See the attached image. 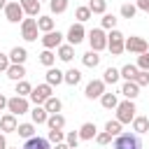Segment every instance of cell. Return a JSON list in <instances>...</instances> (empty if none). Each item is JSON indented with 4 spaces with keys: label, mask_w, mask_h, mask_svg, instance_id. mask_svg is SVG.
<instances>
[{
    "label": "cell",
    "mask_w": 149,
    "mask_h": 149,
    "mask_svg": "<svg viewBox=\"0 0 149 149\" xmlns=\"http://www.w3.org/2000/svg\"><path fill=\"white\" fill-rule=\"evenodd\" d=\"M23 149H51V142H49L47 137H40V135H33V137H28V140H26V144H23Z\"/></svg>",
    "instance_id": "obj_13"
},
{
    "label": "cell",
    "mask_w": 149,
    "mask_h": 149,
    "mask_svg": "<svg viewBox=\"0 0 149 149\" xmlns=\"http://www.w3.org/2000/svg\"><path fill=\"white\" fill-rule=\"evenodd\" d=\"M86 37V30H84V23H72L70 26V30H68V44H72V47H77L81 40Z\"/></svg>",
    "instance_id": "obj_11"
},
{
    "label": "cell",
    "mask_w": 149,
    "mask_h": 149,
    "mask_svg": "<svg viewBox=\"0 0 149 149\" xmlns=\"http://www.w3.org/2000/svg\"><path fill=\"white\" fill-rule=\"evenodd\" d=\"M56 149H70V147H68L65 142H61V144H56Z\"/></svg>",
    "instance_id": "obj_50"
},
{
    "label": "cell",
    "mask_w": 149,
    "mask_h": 149,
    "mask_svg": "<svg viewBox=\"0 0 149 149\" xmlns=\"http://www.w3.org/2000/svg\"><path fill=\"white\" fill-rule=\"evenodd\" d=\"M81 63H84L86 68H98V65H100V54H95V51H86V54L81 56Z\"/></svg>",
    "instance_id": "obj_26"
},
{
    "label": "cell",
    "mask_w": 149,
    "mask_h": 149,
    "mask_svg": "<svg viewBox=\"0 0 149 149\" xmlns=\"http://www.w3.org/2000/svg\"><path fill=\"white\" fill-rule=\"evenodd\" d=\"M95 142H98V144H109V142H112V135H109V133H98V135H95Z\"/></svg>",
    "instance_id": "obj_45"
},
{
    "label": "cell",
    "mask_w": 149,
    "mask_h": 149,
    "mask_svg": "<svg viewBox=\"0 0 149 149\" xmlns=\"http://www.w3.org/2000/svg\"><path fill=\"white\" fill-rule=\"evenodd\" d=\"M9 65H12V63H9V56L0 51V72H7V68H9Z\"/></svg>",
    "instance_id": "obj_46"
},
{
    "label": "cell",
    "mask_w": 149,
    "mask_h": 149,
    "mask_svg": "<svg viewBox=\"0 0 149 149\" xmlns=\"http://www.w3.org/2000/svg\"><path fill=\"white\" fill-rule=\"evenodd\" d=\"M68 2H70V0H49L51 14H63V12L68 9Z\"/></svg>",
    "instance_id": "obj_37"
},
{
    "label": "cell",
    "mask_w": 149,
    "mask_h": 149,
    "mask_svg": "<svg viewBox=\"0 0 149 149\" xmlns=\"http://www.w3.org/2000/svg\"><path fill=\"white\" fill-rule=\"evenodd\" d=\"M88 44H91V51H95V54H100L102 49H107V35H105V30L102 28H93L88 35Z\"/></svg>",
    "instance_id": "obj_3"
},
{
    "label": "cell",
    "mask_w": 149,
    "mask_h": 149,
    "mask_svg": "<svg viewBox=\"0 0 149 149\" xmlns=\"http://www.w3.org/2000/svg\"><path fill=\"white\" fill-rule=\"evenodd\" d=\"M100 23H102V30H114V26H116V16H114V14H107V12H105V14H102V21H100Z\"/></svg>",
    "instance_id": "obj_40"
},
{
    "label": "cell",
    "mask_w": 149,
    "mask_h": 149,
    "mask_svg": "<svg viewBox=\"0 0 149 149\" xmlns=\"http://www.w3.org/2000/svg\"><path fill=\"white\" fill-rule=\"evenodd\" d=\"M105 93V81L102 79H91L88 84H86V88H84V95L88 98V100H95V98H100Z\"/></svg>",
    "instance_id": "obj_9"
},
{
    "label": "cell",
    "mask_w": 149,
    "mask_h": 149,
    "mask_svg": "<svg viewBox=\"0 0 149 149\" xmlns=\"http://www.w3.org/2000/svg\"><path fill=\"white\" fill-rule=\"evenodd\" d=\"M123 51H130V54H144V51H149V44H147V40L144 37H137V35H130V37H126V42H123Z\"/></svg>",
    "instance_id": "obj_6"
},
{
    "label": "cell",
    "mask_w": 149,
    "mask_h": 149,
    "mask_svg": "<svg viewBox=\"0 0 149 149\" xmlns=\"http://www.w3.org/2000/svg\"><path fill=\"white\" fill-rule=\"evenodd\" d=\"M147 16H149V9H147Z\"/></svg>",
    "instance_id": "obj_53"
},
{
    "label": "cell",
    "mask_w": 149,
    "mask_h": 149,
    "mask_svg": "<svg viewBox=\"0 0 149 149\" xmlns=\"http://www.w3.org/2000/svg\"><path fill=\"white\" fill-rule=\"evenodd\" d=\"M7 109H9V114H14V116H21V114L30 112V102H28V98L14 95V98H7Z\"/></svg>",
    "instance_id": "obj_7"
},
{
    "label": "cell",
    "mask_w": 149,
    "mask_h": 149,
    "mask_svg": "<svg viewBox=\"0 0 149 149\" xmlns=\"http://www.w3.org/2000/svg\"><path fill=\"white\" fill-rule=\"evenodd\" d=\"M16 133H19L21 137L28 140V137L35 135V123H19V126H16Z\"/></svg>",
    "instance_id": "obj_35"
},
{
    "label": "cell",
    "mask_w": 149,
    "mask_h": 149,
    "mask_svg": "<svg viewBox=\"0 0 149 149\" xmlns=\"http://www.w3.org/2000/svg\"><path fill=\"white\" fill-rule=\"evenodd\" d=\"M100 105H102L105 109H116V105H119L116 93H102V95H100Z\"/></svg>",
    "instance_id": "obj_24"
},
{
    "label": "cell",
    "mask_w": 149,
    "mask_h": 149,
    "mask_svg": "<svg viewBox=\"0 0 149 149\" xmlns=\"http://www.w3.org/2000/svg\"><path fill=\"white\" fill-rule=\"evenodd\" d=\"M119 79H121V74H119L116 68H107L105 74H102V81H105V84H116Z\"/></svg>",
    "instance_id": "obj_33"
},
{
    "label": "cell",
    "mask_w": 149,
    "mask_h": 149,
    "mask_svg": "<svg viewBox=\"0 0 149 149\" xmlns=\"http://www.w3.org/2000/svg\"><path fill=\"white\" fill-rule=\"evenodd\" d=\"M77 149H79V147H77Z\"/></svg>",
    "instance_id": "obj_55"
},
{
    "label": "cell",
    "mask_w": 149,
    "mask_h": 149,
    "mask_svg": "<svg viewBox=\"0 0 149 149\" xmlns=\"http://www.w3.org/2000/svg\"><path fill=\"white\" fill-rule=\"evenodd\" d=\"M7 77L12 81H21V79H26V68L23 65H9L7 68Z\"/></svg>",
    "instance_id": "obj_21"
},
{
    "label": "cell",
    "mask_w": 149,
    "mask_h": 149,
    "mask_svg": "<svg viewBox=\"0 0 149 149\" xmlns=\"http://www.w3.org/2000/svg\"><path fill=\"white\" fill-rule=\"evenodd\" d=\"M86 7L91 9V14H105L107 12V0H88Z\"/></svg>",
    "instance_id": "obj_30"
},
{
    "label": "cell",
    "mask_w": 149,
    "mask_h": 149,
    "mask_svg": "<svg viewBox=\"0 0 149 149\" xmlns=\"http://www.w3.org/2000/svg\"><path fill=\"white\" fill-rule=\"evenodd\" d=\"M5 16H7L9 23L23 21V9H21V5H19V2H7V5H5Z\"/></svg>",
    "instance_id": "obj_10"
},
{
    "label": "cell",
    "mask_w": 149,
    "mask_h": 149,
    "mask_svg": "<svg viewBox=\"0 0 149 149\" xmlns=\"http://www.w3.org/2000/svg\"><path fill=\"white\" fill-rule=\"evenodd\" d=\"M137 86H149V72H144V70H140L137 74H135V79H133Z\"/></svg>",
    "instance_id": "obj_44"
},
{
    "label": "cell",
    "mask_w": 149,
    "mask_h": 149,
    "mask_svg": "<svg viewBox=\"0 0 149 149\" xmlns=\"http://www.w3.org/2000/svg\"><path fill=\"white\" fill-rule=\"evenodd\" d=\"M37 30L51 33V30H54V19H51V16H40V19H37Z\"/></svg>",
    "instance_id": "obj_31"
},
{
    "label": "cell",
    "mask_w": 149,
    "mask_h": 149,
    "mask_svg": "<svg viewBox=\"0 0 149 149\" xmlns=\"http://www.w3.org/2000/svg\"><path fill=\"white\" fill-rule=\"evenodd\" d=\"M30 116H33V123H47V119H49V112H47L42 105H35V107L30 109Z\"/></svg>",
    "instance_id": "obj_19"
},
{
    "label": "cell",
    "mask_w": 149,
    "mask_h": 149,
    "mask_svg": "<svg viewBox=\"0 0 149 149\" xmlns=\"http://www.w3.org/2000/svg\"><path fill=\"white\" fill-rule=\"evenodd\" d=\"M123 42H126V37H123V33L121 30H109V35H107V49L112 51V56H121L123 54Z\"/></svg>",
    "instance_id": "obj_4"
},
{
    "label": "cell",
    "mask_w": 149,
    "mask_h": 149,
    "mask_svg": "<svg viewBox=\"0 0 149 149\" xmlns=\"http://www.w3.org/2000/svg\"><path fill=\"white\" fill-rule=\"evenodd\" d=\"M19 5L23 9V14H28V16H37L40 14V2L37 0H19Z\"/></svg>",
    "instance_id": "obj_18"
},
{
    "label": "cell",
    "mask_w": 149,
    "mask_h": 149,
    "mask_svg": "<svg viewBox=\"0 0 149 149\" xmlns=\"http://www.w3.org/2000/svg\"><path fill=\"white\" fill-rule=\"evenodd\" d=\"M5 5H7V0H0V9H5Z\"/></svg>",
    "instance_id": "obj_51"
},
{
    "label": "cell",
    "mask_w": 149,
    "mask_h": 149,
    "mask_svg": "<svg viewBox=\"0 0 149 149\" xmlns=\"http://www.w3.org/2000/svg\"><path fill=\"white\" fill-rule=\"evenodd\" d=\"M40 63H42L44 68H54V63H56V54L49 51V49H44V51L40 54Z\"/></svg>",
    "instance_id": "obj_32"
},
{
    "label": "cell",
    "mask_w": 149,
    "mask_h": 149,
    "mask_svg": "<svg viewBox=\"0 0 149 149\" xmlns=\"http://www.w3.org/2000/svg\"><path fill=\"white\" fill-rule=\"evenodd\" d=\"M47 140L54 142V144H61V142H65V135H63V130H49V137Z\"/></svg>",
    "instance_id": "obj_43"
},
{
    "label": "cell",
    "mask_w": 149,
    "mask_h": 149,
    "mask_svg": "<svg viewBox=\"0 0 149 149\" xmlns=\"http://www.w3.org/2000/svg\"><path fill=\"white\" fill-rule=\"evenodd\" d=\"M74 19H77V23H84V21H88V19H91V9H88L86 5L77 7V9H74Z\"/></svg>",
    "instance_id": "obj_36"
},
{
    "label": "cell",
    "mask_w": 149,
    "mask_h": 149,
    "mask_svg": "<svg viewBox=\"0 0 149 149\" xmlns=\"http://www.w3.org/2000/svg\"><path fill=\"white\" fill-rule=\"evenodd\" d=\"M105 133H109L112 137H116V135H121V123H119L116 119H114V121L109 119V121L105 123Z\"/></svg>",
    "instance_id": "obj_38"
},
{
    "label": "cell",
    "mask_w": 149,
    "mask_h": 149,
    "mask_svg": "<svg viewBox=\"0 0 149 149\" xmlns=\"http://www.w3.org/2000/svg\"><path fill=\"white\" fill-rule=\"evenodd\" d=\"M5 107H7V98H5V95H2V93H0V112H2V109H5Z\"/></svg>",
    "instance_id": "obj_48"
},
{
    "label": "cell",
    "mask_w": 149,
    "mask_h": 149,
    "mask_svg": "<svg viewBox=\"0 0 149 149\" xmlns=\"http://www.w3.org/2000/svg\"><path fill=\"white\" fill-rule=\"evenodd\" d=\"M16 116L14 114H5V116H0V130L2 133H16Z\"/></svg>",
    "instance_id": "obj_15"
},
{
    "label": "cell",
    "mask_w": 149,
    "mask_h": 149,
    "mask_svg": "<svg viewBox=\"0 0 149 149\" xmlns=\"http://www.w3.org/2000/svg\"><path fill=\"white\" fill-rule=\"evenodd\" d=\"M54 95V86H49V84H37L33 91H30V102H35V105H44L49 98Z\"/></svg>",
    "instance_id": "obj_5"
},
{
    "label": "cell",
    "mask_w": 149,
    "mask_h": 149,
    "mask_svg": "<svg viewBox=\"0 0 149 149\" xmlns=\"http://www.w3.org/2000/svg\"><path fill=\"white\" fill-rule=\"evenodd\" d=\"M42 107H44V109H47L49 114H61V107H63V102H61V100H58L56 95H51V98H49V100H47V102H44Z\"/></svg>",
    "instance_id": "obj_28"
},
{
    "label": "cell",
    "mask_w": 149,
    "mask_h": 149,
    "mask_svg": "<svg viewBox=\"0 0 149 149\" xmlns=\"http://www.w3.org/2000/svg\"><path fill=\"white\" fill-rule=\"evenodd\" d=\"M137 70H144V72H149V51H144V54H140L137 56Z\"/></svg>",
    "instance_id": "obj_41"
},
{
    "label": "cell",
    "mask_w": 149,
    "mask_h": 149,
    "mask_svg": "<svg viewBox=\"0 0 149 149\" xmlns=\"http://www.w3.org/2000/svg\"><path fill=\"white\" fill-rule=\"evenodd\" d=\"M7 56H9V63H12V65H23L26 58H28V51H26L23 47H14Z\"/></svg>",
    "instance_id": "obj_14"
},
{
    "label": "cell",
    "mask_w": 149,
    "mask_h": 149,
    "mask_svg": "<svg viewBox=\"0 0 149 149\" xmlns=\"http://www.w3.org/2000/svg\"><path fill=\"white\" fill-rule=\"evenodd\" d=\"M42 44H44V49H58L61 44H63V33H58V30H51V33H44V37H42Z\"/></svg>",
    "instance_id": "obj_12"
},
{
    "label": "cell",
    "mask_w": 149,
    "mask_h": 149,
    "mask_svg": "<svg viewBox=\"0 0 149 149\" xmlns=\"http://www.w3.org/2000/svg\"><path fill=\"white\" fill-rule=\"evenodd\" d=\"M95 135H98L95 123H91V121L81 123V128H79V140H95Z\"/></svg>",
    "instance_id": "obj_17"
},
{
    "label": "cell",
    "mask_w": 149,
    "mask_h": 149,
    "mask_svg": "<svg viewBox=\"0 0 149 149\" xmlns=\"http://www.w3.org/2000/svg\"><path fill=\"white\" fill-rule=\"evenodd\" d=\"M114 149H142V140L137 133H121L114 137Z\"/></svg>",
    "instance_id": "obj_1"
},
{
    "label": "cell",
    "mask_w": 149,
    "mask_h": 149,
    "mask_svg": "<svg viewBox=\"0 0 149 149\" xmlns=\"http://www.w3.org/2000/svg\"><path fill=\"white\" fill-rule=\"evenodd\" d=\"M65 144H68L70 149H77V144H79V133H74V130H70V133L65 135Z\"/></svg>",
    "instance_id": "obj_42"
},
{
    "label": "cell",
    "mask_w": 149,
    "mask_h": 149,
    "mask_svg": "<svg viewBox=\"0 0 149 149\" xmlns=\"http://www.w3.org/2000/svg\"><path fill=\"white\" fill-rule=\"evenodd\" d=\"M72 56H74V47H72V44H61V47H58V58H61V61L70 63Z\"/></svg>",
    "instance_id": "obj_29"
},
{
    "label": "cell",
    "mask_w": 149,
    "mask_h": 149,
    "mask_svg": "<svg viewBox=\"0 0 149 149\" xmlns=\"http://www.w3.org/2000/svg\"><path fill=\"white\" fill-rule=\"evenodd\" d=\"M133 130H135L137 135L147 133V130H149V116H135V119H133Z\"/></svg>",
    "instance_id": "obj_25"
},
{
    "label": "cell",
    "mask_w": 149,
    "mask_h": 149,
    "mask_svg": "<svg viewBox=\"0 0 149 149\" xmlns=\"http://www.w3.org/2000/svg\"><path fill=\"white\" fill-rule=\"evenodd\" d=\"M47 126H49V130H63L65 128V116L63 114H49Z\"/></svg>",
    "instance_id": "obj_20"
},
{
    "label": "cell",
    "mask_w": 149,
    "mask_h": 149,
    "mask_svg": "<svg viewBox=\"0 0 149 149\" xmlns=\"http://www.w3.org/2000/svg\"><path fill=\"white\" fill-rule=\"evenodd\" d=\"M135 102L133 100H123V102H119L116 105V121L123 126V123H133V119H135Z\"/></svg>",
    "instance_id": "obj_2"
},
{
    "label": "cell",
    "mask_w": 149,
    "mask_h": 149,
    "mask_svg": "<svg viewBox=\"0 0 149 149\" xmlns=\"http://www.w3.org/2000/svg\"><path fill=\"white\" fill-rule=\"evenodd\" d=\"M7 149H16V147H7Z\"/></svg>",
    "instance_id": "obj_52"
},
{
    "label": "cell",
    "mask_w": 149,
    "mask_h": 149,
    "mask_svg": "<svg viewBox=\"0 0 149 149\" xmlns=\"http://www.w3.org/2000/svg\"><path fill=\"white\" fill-rule=\"evenodd\" d=\"M37 2H42V0H37Z\"/></svg>",
    "instance_id": "obj_54"
},
{
    "label": "cell",
    "mask_w": 149,
    "mask_h": 149,
    "mask_svg": "<svg viewBox=\"0 0 149 149\" xmlns=\"http://www.w3.org/2000/svg\"><path fill=\"white\" fill-rule=\"evenodd\" d=\"M121 95H123L126 100H135V98L140 95V86H137L135 81H126V84L121 86Z\"/></svg>",
    "instance_id": "obj_16"
},
{
    "label": "cell",
    "mask_w": 149,
    "mask_h": 149,
    "mask_svg": "<svg viewBox=\"0 0 149 149\" xmlns=\"http://www.w3.org/2000/svg\"><path fill=\"white\" fill-rule=\"evenodd\" d=\"M63 81L70 84V86H77V84L81 81V72H79L77 68H70L68 72H63Z\"/></svg>",
    "instance_id": "obj_23"
},
{
    "label": "cell",
    "mask_w": 149,
    "mask_h": 149,
    "mask_svg": "<svg viewBox=\"0 0 149 149\" xmlns=\"http://www.w3.org/2000/svg\"><path fill=\"white\" fill-rule=\"evenodd\" d=\"M30 91H33V86H30L26 79L16 81V88H14V93H16V95H21V98H28V95H30Z\"/></svg>",
    "instance_id": "obj_34"
},
{
    "label": "cell",
    "mask_w": 149,
    "mask_h": 149,
    "mask_svg": "<svg viewBox=\"0 0 149 149\" xmlns=\"http://www.w3.org/2000/svg\"><path fill=\"white\" fill-rule=\"evenodd\" d=\"M137 72H140V70H137V65H133V63H126V65H123V68L119 70V74H121V77H123L126 81H133Z\"/></svg>",
    "instance_id": "obj_27"
},
{
    "label": "cell",
    "mask_w": 149,
    "mask_h": 149,
    "mask_svg": "<svg viewBox=\"0 0 149 149\" xmlns=\"http://www.w3.org/2000/svg\"><path fill=\"white\" fill-rule=\"evenodd\" d=\"M137 9H142V12H147L149 9V0H137V5H135Z\"/></svg>",
    "instance_id": "obj_47"
},
{
    "label": "cell",
    "mask_w": 149,
    "mask_h": 149,
    "mask_svg": "<svg viewBox=\"0 0 149 149\" xmlns=\"http://www.w3.org/2000/svg\"><path fill=\"white\" fill-rule=\"evenodd\" d=\"M37 33H40V30H37V19L30 16V19H23V21H21V37H23L26 42H35V40H37Z\"/></svg>",
    "instance_id": "obj_8"
},
{
    "label": "cell",
    "mask_w": 149,
    "mask_h": 149,
    "mask_svg": "<svg viewBox=\"0 0 149 149\" xmlns=\"http://www.w3.org/2000/svg\"><path fill=\"white\" fill-rule=\"evenodd\" d=\"M135 14H137V7H135L133 2H123V5H121V16H123V19H133Z\"/></svg>",
    "instance_id": "obj_39"
},
{
    "label": "cell",
    "mask_w": 149,
    "mask_h": 149,
    "mask_svg": "<svg viewBox=\"0 0 149 149\" xmlns=\"http://www.w3.org/2000/svg\"><path fill=\"white\" fill-rule=\"evenodd\" d=\"M47 84H49V86L63 84V72H61L58 68H49V70H47Z\"/></svg>",
    "instance_id": "obj_22"
},
{
    "label": "cell",
    "mask_w": 149,
    "mask_h": 149,
    "mask_svg": "<svg viewBox=\"0 0 149 149\" xmlns=\"http://www.w3.org/2000/svg\"><path fill=\"white\" fill-rule=\"evenodd\" d=\"M0 149H7V140H5V133H0Z\"/></svg>",
    "instance_id": "obj_49"
}]
</instances>
